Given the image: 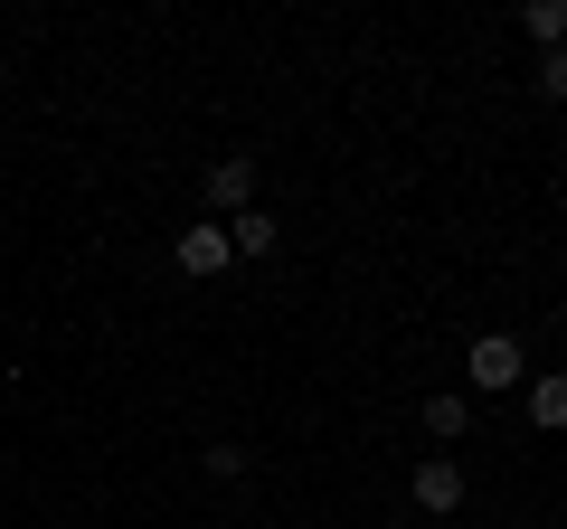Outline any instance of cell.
Wrapping results in <instances>:
<instances>
[{
	"label": "cell",
	"mask_w": 567,
	"mask_h": 529,
	"mask_svg": "<svg viewBox=\"0 0 567 529\" xmlns=\"http://www.w3.org/2000/svg\"><path fill=\"white\" fill-rule=\"evenodd\" d=\"M464 369H473V387H511V378H529V360H520V341H511V331H483Z\"/></svg>",
	"instance_id": "cell-2"
},
{
	"label": "cell",
	"mask_w": 567,
	"mask_h": 529,
	"mask_svg": "<svg viewBox=\"0 0 567 529\" xmlns=\"http://www.w3.org/2000/svg\"><path fill=\"white\" fill-rule=\"evenodd\" d=\"M406 491H416V510H435V520H445V510H464V464H454V454H425Z\"/></svg>",
	"instance_id": "cell-1"
},
{
	"label": "cell",
	"mask_w": 567,
	"mask_h": 529,
	"mask_svg": "<svg viewBox=\"0 0 567 529\" xmlns=\"http://www.w3.org/2000/svg\"><path fill=\"white\" fill-rule=\"evenodd\" d=\"M464 426H473V407H464V397H425V435H435V445H454Z\"/></svg>",
	"instance_id": "cell-6"
},
{
	"label": "cell",
	"mask_w": 567,
	"mask_h": 529,
	"mask_svg": "<svg viewBox=\"0 0 567 529\" xmlns=\"http://www.w3.org/2000/svg\"><path fill=\"white\" fill-rule=\"evenodd\" d=\"M539 85H548V95L567 104V48H548V58H539Z\"/></svg>",
	"instance_id": "cell-9"
},
{
	"label": "cell",
	"mask_w": 567,
	"mask_h": 529,
	"mask_svg": "<svg viewBox=\"0 0 567 529\" xmlns=\"http://www.w3.org/2000/svg\"><path fill=\"white\" fill-rule=\"evenodd\" d=\"M529 39H539V48H567V0H529Z\"/></svg>",
	"instance_id": "cell-7"
},
{
	"label": "cell",
	"mask_w": 567,
	"mask_h": 529,
	"mask_svg": "<svg viewBox=\"0 0 567 529\" xmlns=\"http://www.w3.org/2000/svg\"><path fill=\"white\" fill-rule=\"evenodd\" d=\"M246 199H256V162H208V208L246 218Z\"/></svg>",
	"instance_id": "cell-4"
},
{
	"label": "cell",
	"mask_w": 567,
	"mask_h": 529,
	"mask_svg": "<svg viewBox=\"0 0 567 529\" xmlns=\"http://www.w3.org/2000/svg\"><path fill=\"white\" fill-rule=\"evenodd\" d=\"M171 256H181V274H218L227 256H237V237H227V227H181V246H171Z\"/></svg>",
	"instance_id": "cell-3"
},
{
	"label": "cell",
	"mask_w": 567,
	"mask_h": 529,
	"mask_svg": "<svg viewBox=\"0 0 567 529\" xmlns=\"http://www.w3.org/2000/svg\"><path fill=\"white\" fill-rule=\"evenodd\" d=\"M529 416L558 435V426H567V378H539V387H529Z\"/></svg>",
	"instance_id": "cell-8"
},
{
	"label": "cell",
	"mask_w": 567,
	"mask_h": 529,
	"mask_svg": "<svg viewBox=\"0 0 567 529\" xmlns=\"http://www.w3.org/2000/svg\"><path fill=\"white\" fill-rule=\"evenodd\" d=\"M227 237H237V256H275V237H284V227L265 218V208H246V218H227Z\"/></svg>",
	"instance_id": "cell-5"
}]
</instances>
